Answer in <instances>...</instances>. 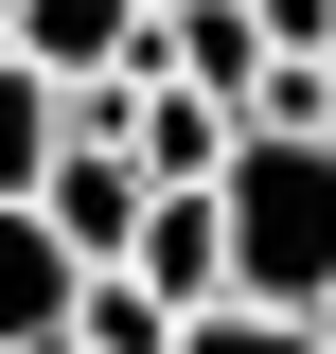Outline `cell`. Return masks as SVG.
Masks as SVG:
<instances>
[{"mask_svg":"<svg viewBox=\"0 0 336 354\" xmlns=\"http://www.w3.org/2000/svg\"><path fill=\"white\" fill-rule=\"evenodd\" d=\"M18 71L71 106V88H124L142 71V0H18Z\"/></svg>","mask_w":336,"mask_h":354,"instance_id":"3","label":"cell"},{"mask_svg":"<svg viewBox=\"0 0 336 354\" xmlns=\"http://www.w3.org/2000/svg\"><path fill=\"white\" fill-rule=\"evenodd\" d=\"M53 142H71V124H53V88L18 71V53H0V213H36V177H53Z\"/></svg>","mask_w":336,"mask_h":354,"instance_id":"6","label":"cell"},{"mask_svg":"<svg viewBox=\"0 0 336 354\" xmlns=\"http://www.w3.org/2000/svg\"><path fill=\"white\" fill-rule=\"evenodd\" d=\"M71 301H88V266L36 213H0V354H71Z\"/></svg>","mask_w":336,"mask_h":354,"instance_id":"5","label":"cell"},{"mask_svg":"<svg viewBox=\"0 0 336 354\" xmlns=\"http://www.w3.org/2000/svg\"><path fill=\"white\" fill-rule=\"evenodd\" d=\"M71 354H177V319L142 301L124 266H106V283H88V301H71Z\"/></svg>","mask_w":336,"mask_h":354,"instance_id":"7","label":"cell"},{"mask_svg":"<svg viewBox=\"0 0 336 354\" xmlns=\"http://www.w3.org/2000/svg\"><path fill=\"white\" fill-rule=\"evenodd\" d=\"M319 337H336V301H319Z\"/></svg>","mask_w":336,"mask_h":354,"instance_id":"11","label":"cell"},{"mask_svg":"<svg viewBox=\"0 0 336 354\" xmlns=\"http://www.w3.org/2000/svg\"><path fill=\"white\" fill-rule=\"evenodd\" d=\"M177 354H336V337H319V319H248V301H212Z\"/></svg>","mask_w":336,"mask_h":354,"instance_id":"8","label":"cell"},{"mask_svg":"<svg viewBox=\"0 0 336 354\" xmlns=\"http://www.w3.org/2000/svg\"><path fill=\"white\" fill-rule=\"evenodd\" d=\"M36 230L106 283V266L142 248V177H124V142H53V177H36Z\"/></svg>","mask_w":336,"mask_h":354,"instance_id":"2","label":"cell"},{"mask_svg":"<svg viewBox=\"0 0 336 354\" xmlns=\"http://www.w3.org/2000/svg\"><path fill=\"white\" fill-rule=\"evenodd\" d=\"M212 230H230V301L248 319H319L336 301V142L319 124H248L212 177Z\"/></svg>","mask_w":336,"mask_h":354,"instance_id":"1","label":"cell"},{"mask_svg":"<svg viewBox=\"0 0 336 354\" xmlns=\"http://www.w3.org/2000/svg\"><path fill=\"white\" fill-rule=\"evenodd\" d=\"M0 53H18V0H0Z\"/></svg>","mask_w":336,"mask_h":354,"instance_id":"10","label":"cell"},{"mask_svg":"<svg viewBox=\"0 0 336 354\" xmlns=\"http://www.w3.org/2000/svg\"><path fill=\"white\" fill-rule=\"evenodd\" d=\"M124 283L177 319V337L230 301V230H212V195H142V248H124Z\"/></svg>","mask_w":336,"mask_h":354,"instance_id":"4","label":"cell"},{"mask_svg":"<svg viewBox=\"0 0 336 354\" xmlns=\"http://www.w3.org/2000/svg\"><path fill=\"white\" fill-rule=\"evenodd\" d=\"M319 142H336V71H319Z\"/></svg>","mask_w":336,"mask_h":354,"instance_id":"9","label":"cell"}]
</instances>
